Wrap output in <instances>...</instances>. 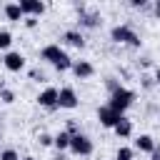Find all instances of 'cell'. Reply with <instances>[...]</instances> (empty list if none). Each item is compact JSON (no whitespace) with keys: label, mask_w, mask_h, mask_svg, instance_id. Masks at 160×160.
Listing matches in <instances>:
<instances>
[{"label":"cell","mask_w":160,"mask_h":160,"mask_svg":"<svg viewBox=\"0 0 160 160\" xmlns=\"http://www.w3.org/2000/svg\"><path fill=\"white\" fill-rule=\"evenodd\" d=\"M152 10H155V15L160 18V2H155V5H152Z\"/></svg>","instance_id":"obj_26"},{"label":"cell","mask_w":160,"mask_h":160,"mask_svg":"<svg viewBox=\"0 0 160 160\" xmlns=\"http://www.w3.org/2000/svg\"><path fill=\"white\" fill-rule=\"evenodd\" d=\"M10 45H12V32L10 30H0V50H10Z\"/></svg>","instance_id":"obj_17"},{"label":"cell","mask_w":160,"mask_h":160,"mask_svg":"<svg viewBox=\"0 0 160 160\" xmlns=\"http://www.w3.org/2000/svg\"><path fill=\"white\" fill-rule=\"evenodd\" d=\"M102 20H100V15H82L80 18V25L82 28H98Z\"/></svg>","instance_id":"obj_16"},{"label":"cell","mask_w":160,"mask_h":160,"mask_svg":"<svg viewBox=\"0 0 160 160\" xmlns=\"http://www.w3.org/2000/svg\"><path fill=\"white\" fill-rule=\"evenodd\" d=\"M120 118H122V115H118V112H115L112 108H108V105H100V108H98V120H100L102 128H110V130H112V128L120 122Z\"/></svg>","instance_id":"obj_8"},{"label":"cell","mask_w":160,"mask_h":160,"mask_svg":"<svg viewBox=\"0 0 160 160\" xmlns=\"http://www.w3.org/2000/svg\"><path fill=\"white\" fill-rule=\"evenodd\" d=\"M0 100H2L5 105H10V102H15V92H12L10 88H0Z\"/></svg>","instance_id":"obj_19"},{"label":"cell","mask_w":160,"mask_h":160,"mask_svg":"<svg viewBox=\"0 0 160 160\" xmlns=\"http://www.w3.org/2000/svg\"><path fill=\"white\" fill-rule=\"evenodd\" d=\"M112 130H115V135H118V138H130V135H132V120H128V118L122 115V118H120V122H118Z\"/></svg>","instance_id":"obj_14"},{"label":"cell","mask_w":160,"mask_h":160,"mask_svg":"<svg viewBox=\"0 0 160 160\" xmlns=\"http://www.w3.org/2000/svg\"><path fill=\"white\" fill-rule=\"evenodd\" d=\"M118 160H132L135 158V150L132 148H128V145H122V148H118V155H115Z\"/></svg>","instance_id":"obj_18"},{"label":"cell","mask_w":160,"mask_h":160,"mask_svg":"<svg viewBox=\"0 0 160 160\" xmlns=\"http://www.w3.org/2000/svg\"><path fill=\"white\" fill-rule=\"evenodd\" d=\"M92 150H95V145H92V140H90L85 132L72 135V140H70V152H72V155L88 158V155H92Z\"/></svg>","instance_id":"obj_4"},{"label":"cell","mask_w":160,"mask_h":160,"mask_svg":"<svg viewBox=\"0 0 160 160\" xmlns=\"http://www.w3.org/2000/svg\"><path fill=\"white\" fill-rule=\"evenodd\" d=\"M40 58L45 60V62H50L55 70H60V72H65V70H70L72 68V58L60 48V45H45L42 50H40Z\"/></svg>","instance_id":"obj_1"},{"label":"cell","mask_w":160,"mask_h":160,"mask_svg":"<svg viewBox=\"0 0 160 160\" xmlns=\"http://www.w3.org/2000/svg\"><path fill=\"white\" fill-rule=\"evenodd\" d=\"M152 80H155V85H160V68H155V78Z\"/></svg>","instance_id":"obj_25"},{"label":"cell","mask_w":160,"mask_h":160,"mask_svg":"<svg viewBox=\"0 0 160 160\" xmlns=\"http://www.w3.org/2000/svg\"><path fill=\"white\" fill-rule=\"evenodd\" d=\"M38 22H40L38 18H22V25H25L28 30H32V28H38Z\"/></svg>","instance_id":"obj_22"},{"label":"cell","mask_w":160,"mask_h":160,"mask_svg":"<svg viewBox=\"0 0 160 160\" xmlns=\"http://www.w3.org/2000/svg\"><path fill=\"white\" fill-rule=\"evenodd\" d=\"M38 142H40L42 148H50V145H52V135H48V132H40V135H38Z\"/></svg>","instance_id":"obj_21"},{"label":"cell","mask_w":160,"mask_h":160,"mask_svg":"<svg viewBox=\"0 0 160 160\" xmlns=\"http://www.w3.org/2000/svg\"><path fill=\"white\" fill-rule=\"evenodd\" d=\"M18 5H20L22 18H40L45 12V2H40V0H20Z\"/></svg>","instance_id":"obj_7"},{"label":"cell","mask_w":160,"mask_h":160,"mask_svg":"<svg viewBox=\"0 0 160 160\" xmlns=\"http://www.w3.org/2000/svg\"><path fill=\"white\" fill-rule=\"evenodd\" d=\"M72 75L78 78V80H88V78H92L95 75V65L90 62V60H72Z\"/></svg>","instance_id":"obj_9"},{"label":"cell","mask_w":160,"mask_h":160,"mask_svg":"<svg viewBox=\"0 0 160 160\" xmlns=\"http://www.w3.org/2000/svg\"><path fill=\"white\" fill-rule=\"evenodd\" d=\"M2 12H5V18H8L10 22H20V20H22V12H20V5H18V2H8V5L2 8Z\"/></svg>","instance_id":"obj_15"},{"label":"cell","mask_w":160,"mask_h":160,"mask_svg":"<svg viewBox=\"0 0 160 160\" xmlns=\"http://www.w3.org/2000/svg\"><path fill=\"white\" fill-rule=\"evenodd\" d=\"M80 105V100H78V92H75V88H60L58 90V108H65V110H75Z\"/></svg>","instance_id":"obj_5"},{"label":"cell","mask_w":160,"mask_h":160,"mask_svg":"<svg viewBox=\"0 0 160 160\" xmlns=\"http://www.w3.org/2000/svg\"><path fill=\"white\" fill-rule=\"evenodd\" d=\"M20 160H38V158H30V155H28V158H20Z\"/></svg>","instance_id":"obj_27"},{"label":"cell","mask_w":160,"mask_h":160,"mask_svg":"<svg viewBox=\"0 0 160 160\" xmlns=\"http://www.w3.org/2000/svg\"><path fill=\"white\" fill-rule=\"evenodd\" d=\"M38 105L45 108V110H55L58 108V88H45L38 95Z\"/></svg>","instance_id":"obj_10"},{"label":"cell","mask_w":160,"mask_h":160,"mask_svg":"<svg viewBox=\"0 0 160 160\" xmlns=\"http://www.w3.org/2000/svg\"><path fill=\"white\" fill-rule=\"evenodd\" d=\"M62 42L70 45V48H85V38L80 30H65L62 32Z\"/></svg>","instance_id":"obj_11"},{"label":"cell","mask_w":160,"mask_h":160,"mask_svg":"<svg viewBox=\"0 0 160 160\" xmlns=\"http://www.w3.org/2000/svg\"><path fill=\"white\" fill-rule=\"evenodd\" d=\"M2 65H5V70H10V72H20V70L25 68V55L18 52V50H8L5 58H2Z\"/></svg>","instance_id":"obj_6"},{"label":"cell","mask_w":160,"mask_h":160,"mask_svg":"<svg viewBox=\"0 0 160 160\" xmlns=\"http://www.w3.org/2000/svg\"><path fill=\"white\" fill-rule=\"evenodd\" d=\"M130 5H132V8H145L148 2H145V0H130Z\"/></svg>","instance_id":"obj_23"},{"label":"cell","mask_w":160,"mask_h":160,"mask_svg":"<svg viewBox=\"0 0 160 160\" xmlns=\"http://www.w3.org/2000/svg\"><path fill=\"white\" fill-rule=\"evenodd\" d=\"M0 160H20V155H18L12 148H5V150L0 152Z\"/></svg>","instance_id":"obj_20"},{"label":"cell","mask_w":160,"mask_h":160,"mask_svg":"<svg viewBox=\"0 0 160 160\" xmlns=\"http://www.w3.org/2000/svg\"><path fill=\"white\" fill-rule=\"evenodd\" d=\"M135 98H138L135 90H130V88H125V85H118V88L110 92V102H108V108H112L118 115H125V110L135 102Z\"/></svg>","instance_id":"obj_2"},{"label":"cell","mask_w":160,"mask_h":160,"mask_svg":"<svg viewBox=\"0 0 160 160\" xmlns=\"http://www.w3.org/2000/svg\"><path fill=\"white\" fill-rule=\"evenodd\" d=\"M132 150H138V152H152V150H155L152 135H138L135 142H132Z\"/></svg>","instance_id":"obj_12"},{"label":"cell","mask_w":160,"mask_h":160,"mask_svg":"<svg viewBox=\"0 0 160 160\" xmlns=\"http://www.w3.org/2000/svg\"><path fill=\"white\" fill-rule=\"evenodd\" d=\"M150 160H160V148H158V145H155V150L150 152Z\"/></svg>","instance_id":"obj_24"},{"label":"cell","mask_w":160,"mask_h":160,"mask_svg":"<svg viewBox=\"0 0 160 160\" xmlns=\"http://www.w3.org/2000/svg\"><path fill=\"white\" fill-rule=\"evenodd\" d=\"M70 140H72V135L68 132V130H60L58 135H52V145L62 152V150H70Z\"/></svg>","instance_id":"obj_13"},{"label":"cell","mask_w":160,"mask_h":160,"mask_svg":"<svg viewBox=\"0 0 160 160\" xmlns=\"http://www.w3.org/2000/svg\"><path fill=\"white\" fill-rule=\"evenodd\" d=\"M110 40L118 42V45H130V48H140V45H142L140 35H138L130 25H115V28L110 30Z\"/></svg>","instance_id":"obj_3"}]
</instances>
